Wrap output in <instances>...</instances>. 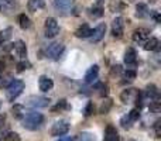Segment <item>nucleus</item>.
<instances>
[{
  "label": "nucleus",
  "instance_id": "1",
  "mask_svg": "<svg viewBox=\"0 0 161 141\" xmlns=\"http://www.w3.org/2000/svg\"><path fill=\"white\" fill-rule=\"evenodd\" d=\"M23 127L27 128V130H38L40 127L42 126V123H44V116H42L41 113H37V111H31V113H28L27 116L23 117Z\"/></svg>",
  "mask_w": 161,
  "mask_h": 141
},
{
  "label": "nucleus",
  "instance_id": "2",
  "mask_svg": "<svg viewBox=\"0 0 161 141\" xmlns=\"http://www.w3.org/2000/svg\"><path fill=\"white\" fill-rule=\"evenodd\" d=\"M23 90H24V83H23V80H20V79L11 80L10 85L7 86V90H6L7 99L10 100V102H13L14 99H17V97L21 95Z\"/></svg>",
  "mask_w": 161,
  "mask_h": 141
},
{
  "label": "nucleus",
  "instance_id": "3",
  "mask_svg": "<svg viewBox=\"0 0 161 141\" xmlns=\"http://www.w3.org/2000/svg\"><path fill=\"white\" fill-rule=\"evenodd\" d=\"M59 33V25L54 17H48L44 23V34L47 38H54Z\"/></svg>",
  "mask_w": 161,
  "mask_h": 141
},
{
  "label": "nucleus",
  "instance_id": "4",
  "mask_svg": "<svg viewBox=\"0 0 161 141\" xmlns=\"http://www.w3.org/2000/svg\"><path fill=\"white\" fill-rule=\"evenodd\" d=\"M69 131V123L67 120H58L53 124L51 128V136L54 137H64Z\"/></svg>",
  "mask_w": 161,
  "mask_h": 141
},
{
  "label": "nucleus",
  "instance_id": "5",
  "mask_svg": "<svg viewBox=\"0 0 161 141\" xmlns=\"http://www.w3.org/2000/svg\"><path fill=\"white\" fill-rule=\"evenodd\" d=\"M64 50H65V47L61 44V42H54V44H51L50 47L47 48L45 54H47V57L50 59H58L59 57L62 55Z\"/></svg>",
  "mask_w": 161,
  "mask_h": 141
},
{
  "label": "nucleus",
  "instance_id": "6",
  "mask_svg": "<svg viewBox=\"0 0 161 141\" xmlns=\"http://www.w3.org/2000/svg\"><path fill=\"white\" fill-rule=\"evenodd\" d=\"M123 31H125V19L123 17H116L112 23V35L113 37H122Z\"/></svg>",
  "mask_w": 161,
  "mask_h": 141
},
{
  "label": "nucleus",
  "instance_id": "7",
  "mask_svg": "<svg viewBox=\"0 0 161 141\" xmlns=\"http://www.w3.org/2000/svg\"><path fill=\"white\" fill-rule=\"evenodd\" d=\"M139 96H140V92L137 89H126V90L122 92L120 99H122L123 103H131V102H136Z\"/></svg>",
  "mask_w": 161,
  "mask_h": 141
},
{
  "label": "nucleus",
  "instance_id": "8",
  "mask_svg": "<svg viewBox=\"0 0 161 141\" xmlns=\"http://www.w3.org/2000/svg\"><path fill=\"white\" fill-rule=\"evenodd\" d=\"M50 102L51 100L44 96H31L27 105L31 107H47V106H50Z\"/></svg>",
  "mask_w": 161,
  "mask_h": 141
},
{
  "label": "nucleus",
  "instance_id": "9",
  "mask_svg": "<svg viewBox=\"0 0 161 141\" xmlns=\"http://www.w3.org/2000/svg\"><path fill=\"white\" fill-rule=\"evenodd\" d=\"M74 6V0H54V7L55 10H58V13L65 14L67 11H69Z\"/></svg>",
  "mask_w": 161,
  "mask_h": 141
},
{
  "label": "nucleus",
  "instance_id": "10",
  "mask_svg": "<svg viewBox=\"0 0 161 141\" xmlns=\"http://www.w3.org/2000/svg\"><path fill=\"white\" fill-rule=\"evenodd\" d=\"M105 33H106V24H99L93 31L91 33V42H99L100 40L105 37Z\"/></svg>",
  "mask_w": 161,
  "mask_h": 141
},
{
  "label": "nucleus",
  "instance_id": "11",
  "mask_svg": "<svg viewBox=\"0 0 161 141\" xmlns=\"http://www.w3.org/2000/svg\"><path fill=\"white\" fill-rule=\"evenodd\" d=\"M150 31L147 28H137L133 31V41L134 42H146L148 40Z\"/></svg>",
  "mask_w": 161,
  "mask_h": 141
},
{
  "label": "nucleus",
  "instance_id": "12",
  "mask_svg": "<svg viewBox=\"0 0 161 141\" xmlns=\"http://www.w3.org/2000/svg\"><path fill=\"white\" fill-rule=\"evenodd\" d=\"M38 88H40V90H41V92L51 90V89L54 88L53 79H51V78H48V76H45V75H41V76H40V79H38Z\"/></svg>",
  "mask_w": 161,
  "mask_h": 141
},
{
  "label": "nucleus",
  "instance_id": "13",
  "mask_svg": "<svg viewBox=\"0 0 161 141\" xmlns=\"http://www.w3.org/2000/svg\"><path fill=\"white\" fill-rule=\"evenodd\" d=\"M125 64L127 67H134L137 64V54L134 48H127L125 52Z\"/></svg>",
  "mask_w": 161,
  "mask_h": 141
},
{
  "label": "nucleus",
  "instance_id": "14",
  "mask_svg": "<svg viewBox=\"0 0 161 141\" xmlns=\"http://www.w3.org/2000/svg\"><path fill=\"white\" fill-rule=\"evenodd\" d=\"M13 54L19 58H24L27 57V47L23 41H17L13 44Z\"/></svg>",
  "mask_w": 161,
  "mask_h": 141
},
{
  "label": "nucleus",
  "instance_id": "15",
  "mask_svg": "<svg viewBox=\"0 0 161 141\" xmlns=\"http://www.w3.org/2000/svg\"><path fill=\"white\" fill-rule=\"evenodd\" d=\"M97 75H99V67L97 65H92L85 73V83H92L97 79Z\"/></svg>",
  "mask_w": 161,
  "mask_h": 141
},
{
  "label": "nucleus",
  "instance_id": "16",
  "mask_svg": "<svg viewBox=\"0 0 161 141\" xmlns=\"http://www.w3.org/2000/svg\"><path fill=\"white\" fill-rule=\"evenodd\" d=\"M103 141H120L119 138V133H117L116 127L113 126H108L105 131V140Z\"/></svg>",
  "mask_w": 161,
  "mask_h": 141
},
{
  "label": "nucleus",
  "instance_id": "17",
  "mask_svg": "<svg viewBox=\"0 0 161 141\" xmlns=\"http://www.w3.org/2000/svg\"><path fill=\"white\" fill-rule=\"evenodd\" d=\"M91 33H92L91 27H89L88 24H82V25H79V28L75 31V35L78 37V38H89Z\"/></svg>",
  "mask_w": 161,
  "mask_h": 141
},
{
  "label": "nucleus",
  "instance_id": "18",
  "mask_svg": "<svg viewBox=\"0 0 161 141\" xmlns=\"http://www.w3.org/2000/svg\"><path fill=\"white\" fill-rule=\"evenodd\" d=\"M44 4H45L44 0H28L27 7L31 13H36V11H38L40 8L44 7Z\"/></svg>",
  "mask_w": 161,
  "mask_h": 141
},
{
  "label": "nucleus",
  "instance_id": "19",
  "mask_svg": "<svg viewBox=\"0 0 161 141\" xmlns=\"http://www.w3.org/2000/svg\"><path fill=\"white\" fill-rule=\"evenodd\" d=\"M11 114H13L14 119L21 120L23 117L25 116V113H24V106H21V105H14L13 107H11Z\"/></svg>",
  "mask_w": 161,
  "mask_h": 141
},
{
  "label": "nucleus",
  "instance_id": "20",
  "mask_svg": "<svg viewBox=\"0 0 161 141\" xmlns=\"http://www.w3.org/2000/svg\"><path fill=\"white\" fill-rule=\"evenodd\" d=\"M148 8L146 4H143V3H139V4L136 6V17H139V19H146V17L148 16Z\"/></svg>",
  "mask_w": 161,
  "mask_h": 141
},
{
  "label": "nucleus",
  "instance_id": "21",
  "mask_svg": "<svg viewBox=\"0 0 161 141\" xmlns=\"http://www.w3.org/2000/svg\"><path fill=\"white\" fill-rule=\"evenodd\" d=\"M158 45H160V42H158V40L157 38H148L147 41L144 42V50L146 51H154V50H158Z\"/></svg>",
  "mask_w": 161,
  "mask_h": 141
},
{
  "label": "nucleus",
  "instance_id": "22",
  "mask_svg": "<svg viewBox=\"0 0 161 141\" xmlns=\"http://www.w3.org/2000/svg\"><path fill=\"white\" fill-rule=\"evenodd\" d=\"M146 96L150 100H156L157 97H158V90H157L156 85H148L147 88H146Z\"/></svg>",
  "mask_w": 161,
  "mask_h": 141
},
{
  "label": "nucleus",
  "instance_id": "23",
  "mask_svg": "<svg viewBox=\"0 0 161 141\" xmlns=\"http://www.w3.org/2000/svg\"><path fill=\"white\" fill-rule=\"evenodd\" d=\"M19 24H20V27H21L23 30H27V28H30V25H31L30 17L25 16V14H20V16H19Z\"/></svg>",
  "mask_w": 161,
  "mask_h": 141
},
{
  "label": "nucleus",
  "instance_id": "24",
  "mask_svg": "<svg viewBox=\"0 0 161 141\" xmlns=\"http://www.w3.org/2000/svg\"><path fill=\"white\" fill-rule=\"evenodd\" d=\"M89 16L92 19H99V17L103 16V8L102 6H93V7L89 8Z\"/></svg>",
  "mask_w": 161,
  "mask_h": 141
},
{
  "label": "nucleus",
  "instance_id": "25",
  "mask_svg": "<svg viewBox=\"0 0 161 141\" xmlns=\"http://www.w3.org/2000/svg\"><path fill=\"white\" fill-rule=\"evenodd\" d=\"M10 37H11V28H6V30L0 31V45H3L6 41H8Z\"/></svg>",
  "mask_w": 161,
  "mask_h": 141
},
{
  "label": "nucleus",
  "instance_id": "26",
  "mask_svg": "<svg viewBox=\"0 0 161 141\" xmlns=\"http://www.w3.org/2000/svg\"><path fill=\"white\" fill-rule=\"evenodd\" d=\"M78 141H95V136L89 131H83L78 136Z\"/></svg>",
  "mask_w": 161,
  "mask_h": 141
},
{
  "label": "nucleus",
  "instance_id": "27",
  "mask_svg": "<svg viewBox=\"0 0 161 141\" xmlns=\"http://www.w3.org/2000/svg\"><path fill=\"white\" fill-rule=\"evenodd\" d=\"M110 107H112V100H105V102L102 103V106H100V113L102 114H106V113H109V110H110Z\"/></svg>",
  "mask_w": 161,
  "mask_h": 141
},
{
  "label": "nucleus",
  "instance_id": "28",
  "mask_svg": "<svg viewBox=\"0 0 161 141\" xmlns=\"http://www.w3.org/2000/svg\"><path fill=\"white\" fill-rule=\"evenodd\" d=\"M127 117L131 123L136 122V120H139V117H140V110L139 109H133V110H130V113L127 114Z\"/></svg>",
  "mask_w": 161,
  "mask_h": 141
},
{
  "label": "nucleus",
  "instance_id": "29",
  "mask_svg": "<svg viewBox=\"0 0 161 141\" xmlns=\"http://www.w3.org/2000/svg\"><path fill=\"white\" fill-rule=\"evenodd\" d=\"M6 141H20V136L14 131H8L6 134Z\"/></svg>",
  "mask_w": 161,
  "mask_h": 141
},
{
  "label": "nucleus",
  "instance_id": "30",
  "mask_svg": "<svg viewBox=\"0 0 161 141\" xmlns=\"http://www.w3.org/2000/svg\"><path fill=\"white\" fill-rule=\"evenodd\" d=\"M30 67H31V64L28 61H21V62H19V64H17V71L23 72L24 69H28Z\"/></svg>",
  "mask_w": 161,
  "mask_h": 141
},
{
  "label": "nucleus",
  "instance_id": "31",
  "mask_svg": "<svg viewBox=\"0 0 161 141\" xmlns=\"http://www.w3.org/2000/svg\"><path fill=\"white\" fill-rule=\"evenodd\" d=\"M125 79L126 80H133V79H136V71H133V69H127L125 72Z\"/></svg>",
  "mask_w": 161,
  "mask_h": 141
},
{
  "label": "nucleus",
  "instance_id": "32",
  "mask_svg": "<svg viewBox=\"0 0 161 141\" xmlns=\"http://www.w3.org/2000/svg\"><path fill=\"white\" fill-rule=\"evenodd\" d=\"M67 107H68L67 100H65V99H61L58 103H57L55 107H54V111H57V110H62V109H67Z\"/></svg>",
  "mask_w": 161,
  "mask_h": 141
},
{
  "label": "nucleus",
  "instance_id": "33",
  "mask_svg": "<svg viewBox=\"0 0 161 141\" xmlns=\"http://www.w3.org/2000/svg\"><path fill=\"white\" fill-rule=\"evenodd\" d=\"M93 110H95V106H93V103H92V102H89L88 105H86L85 111H83V113H85V116L88 117V116H91V114L93 113Z\"/></svg>",
  "mask_w": 161,
  "mask_h": 141
},
{
  "label": "nucleus",
  "instance_id": "34",
  "mask_svg": "<svg viewBox=\"0 0 161 141\" xmlns=\"http://www.w3.org/2000/svg\"><path fill=\"white\" fill-rule=\"evenodd\" d=\"M122 126H123V128H130L131 122L129 120V117H127V116H125V117L122 119Z\"/></svg>",
  "mask_w": 161,
  "mask_h": 141
},
{
  "label": "nucleus",
  "instance_id": "35",
  "mask_svg": "<svg viewBox=\"0 0 161 141\" xmlns=\"http://www.w3.org/2000/svg\"><path fill=\"white\" fill-rule=\"evenodd\" d=\"M150 110L154 111V113H158V111H160V103L158 102H153L150 105Z\"/></svg>",
  "mask_w": 161,
  "mask_h": 141
},
{
  "label": "nucleus",
  "instance_id": "36",
  "mask_svg": "<svg viewBox=\"0 0 161 141\" xmlns=\"http://www.w3.org/2000/svg\"><path fill=\"white\" fill-rule=\"evenodd\" d=\"M160 120H157L156 122V124H154V128H156V134H157V137H160Z\"/></svg>",
  "mask_w": 161,
  "mask_h": 141
},
{
  "label": "nucleus",
  "instance_id": "37",
  "mask_svg": "<svg viewBox=\"0 0 161 141\" xmlns=\"http://www.w3.org/2000/svg\"><path fill=\"white\" fill-rule=\"evenodd\" d=\"M120 72V65H116V67H113V69H112V73H119Z\"/></svg>",
  "mask_w": 161,
  "mask_h": 141
},
{
  "label": "nucleus",
  "instance_id": "38",
  "mask_svg": "<svg viewBox=\"0 0 161 141\" xmlns=\"http://www.w3.org/2000/svg\"><path fill=\"white\" fill-rule=\"evenodd\" d=\"M57 141H72V138H71V137H59V138L58 140H57Z\"/></svg>",
  "mask_w": 161,
  "mask_h": 141
},
{
  "label": "nucleus",
  "instance_id": "39",
  "mask_svg": "<svg viewBox=\"0 0 161 141\" xmlns=\"http://www.w3.org/2000/svg\"><path fill=\"white\" fill-rule=\"evenodd\" d=\"M6 134L7 133H3V131L0 130V141H6Z\"/></svg>",
  "mask_w": 161,
  "mask_h": 141
},
{
  "label": "nucleus",
  "instance_id": "40",
  "mask_svg": "<svg viewBox=\"0 0 161 141\" xmlns=\"http://www.w3.org/2000/svg\"><path fill=\"white\" fill-rule=\"evenodd\" d=\"M3 123H4V116H3V114H0V127L3 126Z\"/></svg>",
  "mask_w": 161,
  "mask_h": 141
},
{
  "label": "nucleus",
  "instance_id": "41",
  "mask_svg": "<svg viewBox=\"0 0 161 141\" xmlns=\"http://www.w3.org/2000/svg\"><path fill=\"white\" fill-rule=\"evenodd\" d=\"M103 0H97V6H100V3H102Z\"/></svg>",
  "mask_w": 161,
  "mask_h": 141
},
{
  "label": "nucleus",
  "instance_id": "42",
  "mask_svg": "<svg viewBox=\"0 0 161 141\" xmlns=\"http://www.w3.org/2000/svg\"><path fill=\"white\" fill-rule=\"evenodd\" d=\"M0 106H2V102H0Z\"/></svg>",
  "mask_w": 161,
  "mask_h": 141
}]
</instances>
